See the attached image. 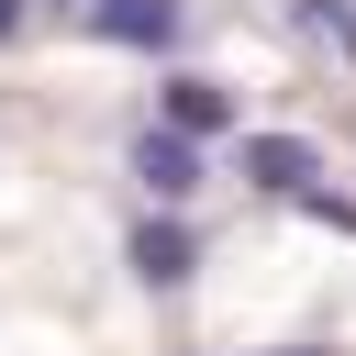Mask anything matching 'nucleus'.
Returning <instances> with one entry per match:
<instances>
[{
  "instance_id": "obj_1",
  "label": "nucleus",
  "mask_w": 356,
  "mask_h": 356,
  "mask_svg": "<svg viewBox=\"0 0 356 356\" xmlns=\"http://www.w3.org/2000/svg\"><path fill=\"white\" fill-rule=\"evenodd\" d=\"M122 256H134V278H145V289H189V278H200V234H189L178 211H145Z\"/></svg>"
},
{
  "instance_id": "obj_5",
  "label": "nucleus",
  "mask_w": 356,
  "mask_h": 356,
  "mask_svg": "<svg viewBox=\"0 0 356 356\" xmlns=\"http://www.w3.org/2000/svg\"><path fill=\"white\" fill-rule=\"evenodd\" d=\"M134 178H145V189L178 211V200L200 189V145H178V134H156V122H145V134H134Z\"/></svg>"
},
{
  "instance_id": "obj_6",
  "label": "nucleus",
  "mask_w": 356,
  "mask_h": 356,
  "mask_svg": "<svg viewBox=\"0 0 356 356\" xmlns=\"http://www.w3.org/2000/svg\"><path fill=\"white\" fill-rule=\"evenodd\" d=\"M300 22H312L334 56H356V11H345V0H300Z\"/></svg>"
},
{
  "instance_id": "obj_3",
  "label": "nucleus",
  "mask_w": 356,
  "mask_h": 356,
  "mask_svg": "<svg viewBox=\"0 0 356 356\" xmlns=\"http://www.w3.org/2000/svg\"><path fill=\"white\" fill-rule=\"evenodd\" d=\"M245 178H256L267 200H312V189H323V156H312L300 134H245Z\"/></svg>"
},
{
  "instance_id": "obj_4",
  "label": "nucleus",
  "mask_w": 356,
  "mask_h": 356,
  "mask_svg": "<svg viewBox=\"0 0 356 356\" xmlns=\"http://www.w3.org/2000/svg\"><path fill=\"white\" fill-rule=\"evenodd\" d=\"M156 111H167L156 134H178V145H200V134H222V122H234V89H222V78H200V67H178Z\"/></svg>"
},
{
  "instance_id": "obj_10",
  "label": "nucleus",
  "mask_w": 356,
  "mask_h": 356,
  "mask_svg": "<svg viewBox=\"0 0 356 356\" xmlns=\"http://www.w3.org/2000/svg\"><path fill=\"white\" fill-rule=\"evenodd\" d=\"M44 11H89V0H44Z\"/></svg>"
},
{
  "instance_id": "obj_9",
  "label": "nucleus",
  "mask_w": 356,
  "mask_h": 356,
  "mask_svg": "<svg viewBox=\"0 0 356 356\" xmlns=\"http://www.w3.org/2000/svg\"><path fill=\"white\" fill-rule=\"evenodd\" d=\"M11 22H22V0H0V33H11Z\"/></svg>"
},
{
  "instance_id": "obj_2",
  "label": "nucleus",
  "mask_w": 356,
  "mask_h": 356,
  "mask_svg": "<svg viewBox=\"0 0 356 356\" xmlns=\"http://www.w3.org/2000/svg\"><path fill=\"white\" fill-rule=\"evenodd\" d=\"M89 33H100V44H134V56H167V44L189 33V11H178V0H89Z\"/></svg>"
},
{
  "instance_id": "obj_8",
  "label": "nucleus",
  "mask_w": 356,
  "mask_h": 356,
  "mask_svg": "<svg viewBox=\"0 0 356 356\" xmlns=\"http://www.w3.org/2000/svg\"><path fill=\"white\" fill-rule=\"evenodd\" d=\"M267 356H334V345H267Z\"/></svg>"
},
{
  "instance_id": "obj_7",
  "label": "nucleus",
  "mask_w": 356,
  "mask_h": 356,
  "mask_svg": "<svg viewBox=\"0 0 356 356\" xmlns=\"http://www.w3.org/2000/svg\"><path fill=\"white\" fill-rule=\"evenodd\" d=\"M300 211H312V222H334V234H356V200H334V189H312Z\"/></svg>"
}]
</instances>
